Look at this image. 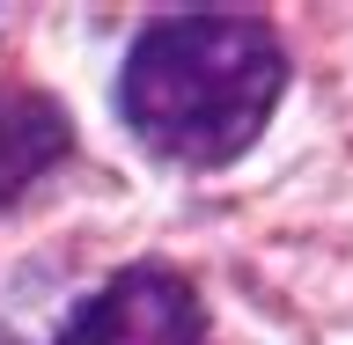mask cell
Instances as JSON below:
<instances>
[{
    "mask_svg": "<svg viewBox=\"0 0 353 345\" xmlns=\"http://www.w3.org/2000/svg\"><path fill=\"white\" fill-rule=\"evenodd\" d=\"M59 345H206V302L176 264H125L66 316Z\"/></svg>",
    "mask_w": 353,
    "mask_h": 345,
    "instance_id": "cell-2",
    "label": "cell"
},
{
    "mask_svg": "<svg viewBox=\"0 0 353 345\" xmlns=\"http://www.w3.org/2000/svg\"><path fill=\"white\" fill-rule=\"evenodd\" d=\"M287 96V44L250 8L154 15L118 66V118L154 162L221 169L236 162Z\"/></svg>",
    "mask_w": 353,
    "mask_h": 345,
    "instance_id": "cell-1",
    "label": "cell"
},
{
    "mask_svg": "<svg viewBox=\"0 0 353 345\" xmlns=\"http://www.w3.org/2000/svg\"><path fill=\"white\" fill-rule=\"evenodd\" d=\"M74 154V118L44 88L0 81V206H15L37 176H52Z\"/></svg>",
    "mask_w": 353,
    "mask_h": 345,
    "instance_id": "cell-3",
    "label": "cell"
}]
</instances>
